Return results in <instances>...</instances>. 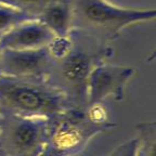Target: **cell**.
I'll return each instance as SVG.
<instances>
[{
    "label": "cell",
    "instance_id": "obj_1",
    "mask_svg": "<svg viewBox=\"0 0 156 156\" xmlns=\"http://www.w3.org/2000/svg\"><path fill=\"white\" fill-rule=\"evenodd\" d=\"M72 108L48 77L0 76V113L51 120Z\"/></svg>",
    "mask_w": 156,
    "mask_h": 156
},
{
    "label": "cell",
    "instance_id": "obj_2",
    "mask_svg": "<svg viewBox=\"0 0 156 156\" xmlns=\"http://www.w3.org/2000/svg\"><path fill=\"white\" fill-rule=\"evenodd\" d=\"M74 24L79 23L86 32L113 39L125 28L154 21L156 10L149 8H126L110 0H72Z\"/></svg>",
    "mask_w": 156,
    "mask_h": 156
},
{
    "label": "cell",
    "instance_id": "obj_3",
    "mask_svg": "<svg viewBox=\"0 0 156 156\" xmlns=\"http://www.w3.org/2000/svg\"><path fill=\"white\" fill-rule=\"evenodd\" d=\"M110 130V127L91 122L85 111L68 108L50 120L41 156H74L87 150L97 136Z\"/></svg>",
    "mask_w": 156,
    "mask_h": 156
},
{
    "label": "cell",
    "instance_id": "obj_4",
    "mask_svg": "<svg viewBox=\"0 0 156 156\" xmlns=\"http://www.w3.org/2000/svg\"><path fill=\"white\" fill-rule=\"evenodd\" d=\"M110 55L108 50L88 52L74 46L65 58L55 62L49 80L67 98L72 108L85 111L87 107V81L92 68Z\"/></svg>",
    "mask_w": 156,
    "mask_h": 156
},
{
    "label": "cell",
    "instance_id": "obj_5",
    "mask_svg": "<svg viewBox=\"0 0 156 156\" xmlns=\"http://www.w3.org/2000/svg\"><path fill=\"white\" fill-rule=\"evenodd\" d=\"M50 120L2 114L0 117V156H41Z\"/></svg>",
    "mask_w": 156,
    "mask_h": 156
},
{
    "label": "cell",
    "instance_id": "obj_6",
    "mask_svg": "<svg viewBox=\"0 0 156 156\" xmlns=\"http://www.w3.org/2000/svg\"><path fill=\"white\" fill-rule=\"evenodd\" d=\"M136 74L131 66L98 63L92 68L87 81V106L95 103H104L107 99L122 101L127 86Z\"/></svg>",
    "mask_w": 156,
    "mask_h": 156
},
{
    "label": "cell",
    "instance_id": "obj_7",
    "mask_svg": "<svg viewBox=\"0 0 156 156\" xmlns=\"http://www.w3.org/2000/svg\"><path fill=\"white\" fill-rule=\"evenodd\" d=\"M55 62L46 47L33 50L2 49L0 76L10 77H48Z\"/></svg>",
    "mask_w": 156,
    "mask_h": 156
},
{
    "label": "cell",
    "instance_id": "obj_8",
    "mask_svg": "<svg viewBox=\"0 0 156 156\" xmlns=\"http://www.w3.org/2000/svg\"><path fill=\"white\" fill-rule=\"evenodd\" d=\"M53 37L38 19H30L0 36L1 49L33 50L44 48Z\"/></svg>",
    "mask_w": 156,
    "mask_h": 156
},
{
    "label": "cell",
    "instance_id": "obj_9",
    "mask_svg": "<svg viewBox=\"0 0 156 156\" xmlns=\"http://www.w3.org/2000/svg\"><path fill=\"white\" fill-rule=\"evenodd\" d=\"M53 36H69L74 26L72 0H55L39 12L36 16Z\"/></svg>",
    "mask_w": 156,
    "mask_h": 156
},
{
    "label": "cell",
    "instance_id": "obj_10",
    "mask_svg": "<svg viewBox=\"0 0 156 156\" xmlns=\"http://www.w3.org/2000/svg\"><path fill=\"white\" fill-rule=\"evenodd\" d=\"M136 156H156V124L144 122L136 125Z\"/></svg>",
    "mask_w": 156,
    "mask_h": 156
},
{
    "label": "cell",
    "instance_id": "obj_11",
    "mask_svg": "<svg viewBox=\"0 0 156 156\" xmlns=\"http://www.w3.org/2000/svg\"><path fill=\"white\" fill-rule=\"evenodd\" d=\"M36 19L32 14L0 3V36L27 20Z\"/></svg>",
    "mask_w": 156,
    "mask_h": 156
},
{
    "label": "cell",
    "instance_id": "obj_12",
    "mask_svg": "<svg viewBox=\"0 0 156 156\" xmlns=\"http://www.w3.org/2000/svg\"><path fill=\"white\" fill-rule=\"evenodd\" d=\"M74 44L72 36H53L48 42L46 49L54 62H58L65 58L73 50Z\"/></svg>",
    "mask_w": 156,
    "mask_h": 156
},
{
    "label": "cell",
    "instance_id": "obj_13",
    "mask_svg": "<svg viewBox=\"0 0 156 156\" xmlns=\"http://www.w3.org/2000/svg\"><path fill=\"white\" fill-rule=\"evenodd\" d=\"M52 1L55 0H0V3L22 10L36 17L39 12Z\"/></svg>",
    "mask_w": 156,
    "mask_h": 156
},
{
    "label": "cell",
    "instance_id": "obj_14",
    "mask_svg": "<svg viewBox=\"0 0 156 156\" xmlns=\"http://www.w3.org/2000/svg\"><path fill=\"white\" fill-rule=\"evenodd\" d=\"M134 149H136V140L133 138L117 145L113 151H111L105 156H136Z\"/></svg>",
    "mask_w": 156,
    "mask_h": 156
},
{
    "label": "cell",
    "instance_id": "obj_15",
    "mask_svg": "<svg viewBox=\"0 0 156 156\" xmlns=\"http://www.w3.org/2000/svg\"><path fill=\"white\" fill-rule=\"evenodd\" d=\"M74 156H95V155L92 153V152L90 151V150L87 149V150H85V151L81 152V153L76 154V155H74Z\"/></svg>",
    "mask_w": 156,
    "mask_h": 156
},
{
    "label": "cell",
    "instance_id": "obj_16",
    "mask_svg": "<svg viewBox=\"0 0 156 156\" xmlns=\"http://www.w3.org/2000/svg\"><path fill=\"white\" fill-rule=\"evenodd\" d=\"M1 51H2V49H1V47H0V58H1Z\"/></svg>",
    "mask_w": 156,
    "mask_h": 156
},
{
    "label": "cell",
    "instance_id": "obj_17",
    "mask_svg": "<svg viewBox=\"0 0 156 156\" xmlns=\"http://www.w3.org/2000/svg\"><path fill=\"white\" fill-rule=\"evenodd\" d=\"M0 117H1V113H0Z\"/></svg>",
    "mask_w": 156,
    "mask_h": 156
}]
</instances>
